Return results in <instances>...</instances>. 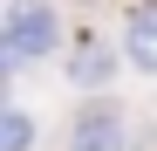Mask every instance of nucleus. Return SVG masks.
I'll list each match as a JSON object with an SVG mask.
<instances>
[{
	"instance_id": "nucleus-5",
	"label": "nucleus",
	"mask_w": 157,
	"mask_h": 151,
	"mask_svg": "<svg viewBox=\"0 0 157 151\" xmlns=\"http://www.w3.org/2000/svg\"><path fill=\"white\" fill-rule=\"evenodd\" d=\"M34 144V124L21 117V110H7V124H0V151H28Z\"/></svg>"
},
{
	"instance_id": "nucleus-4",
	"label": "nucleus",
	"mask_w": 157,
	"mask_h": 151,
	"mask_svg": "<svg viewBox=\"0 0 157 151\" xmlns=\"http://www.w3.org/2000/svg\"><path fill=\"white\" fill-rule=\"evenodd\" d=\"M75 83H89V89L109 83V48H102V41H89L82 55H75Z\"/></svg>"
},
{
	"instance_id": "nucleus-3",
	"label": "nucleus",
	"mask_w": 157,
	"mask_h": 151,
	"mask_svg": "<svg viewBox=\"0 0 157 151\" xmlns=\"http://www.w3.org/2000/svg\"><path fill=\"white\" fill-rule=\"evenodd\" d=\"M123 48H130L137 69L157 76V14H137V21H130V28H123Z\"/></svg>"
},
{
	"instance_id": "nucleus-1",
	"label": "nucleus",
	"mask_w": 157,
	"mask_h": 151,
	"mask_svg": "<svg viewBox=\"0 0 157 151\" xmlns=\"http://www.w3.org/2000/svg\"><path fill=\"white\" fill-rule=\"evenodd\" d=\"M62 41V21L48 0H7V21H0V55H7L14 69H28L41 55H55Z\"/></svg>"
},
{
	"instance_id": "nucleus-2",
	"label": "nucleus",
	"mask_w": 157,
	"mask_h": 151,
	"mask_svg": "<svg viewBox=\"0 0 157 151\" xmlns=\"http://www.w3.org/2000/svg\"><path fill=\"white\" fill-rule=\"evenodd\" d=\"M75 151H123V117L109 103L82 110V124H75Z\"/></svg>"
}]
</instances>
